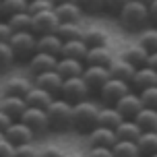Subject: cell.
Instances as JSON below:
<instances>
[{"label":"cell","instance_id":"cell-24","mask_svg":"<svg viewBox=\"0 0 157 157\" xmlns=\"http://www.w3.org/2000/svg\"><path fill=\"white\" fill-rule=\"evenodd\" d=\"M56 71L60 72L62 78L81 77L83 71H85V62H83V60H75V58H58Z\"/></svg>","mask_w":157,"mask_h":157},{"label":"cell","instance_id":"cell-18","mask_svg":"<svg viewBox=\"0 0 157 157\" xmlns=\"http://www.w3.org/2000/svg\"><path fill=\"white\" fill-rule=\"evenodd\" d=\"M54 13L58 15L60 23H83V8L78 2H64V4H56Z\"/></svg>","mask_w":157,"mask_h":157},{"label":"cell","instance_id":"cell-46","mask_svg":"<svg viewBox=\"0 0 157 157\" xmlns=\"http://www.w3.org/2000/svg\"><path fill=\"white\" fill-rule=\"evenodd\" d=\"M13 122H15V120L8 116L6 112H2V110H0V132L4 134V130H6V128H8L10 124H13Z\"/></svg>","mask_w":157,"mask_h":157},{"label":"cell","instance_id":"cell-21","mask_svg":"<svg viewBox=\"0 0 157 157\" xmlns=\"http://www.w3.org/2000/svg\"><path fill=\"white\" fill-rule=\"evenodd\" d=\"M64 39L58 33H46V35H37V52H46V54L58 56L62 54Z\"/></svg>","mask_w":157,"mask_h":157},{"label":"cell","instance_id":"cell-36","mask_svg":"<svg viewBox=\"0 0 157 157\" xmlns=\"http://www.w3.org/2000/svg\"><path fill=\"white\" fill-rule=\"evenodd\" d=\"M15 62H17V58H15V52H13L10 44L8 41H0V71L10 68Z\"/></svg>","mask_w":157,"mask_h":157},{"label":"cell","instance_id":"cell-8","mask_svg":"<svg viewBox=\"0 0 157 157\" xmlns=\"http://www.w3.org/2000/svg\"><path fill=\"white\" fill-rule=\"evenodd\" d=\"M23 124H27L31 128L35 136L37 134H46L50 132V122H48V114L46 110H41V108H29L27 105V110L23 112V116L19 118Z\"/></svg>","mask_w":157,"mask_h":157},{"label":"cell","instance_id":"cell-39","mask_svg":"<svg viewBox=\"0 0 157 157\" xmlns=\"http://www.w3.org/2000/svg\"><path fill=\"white\" fill-rule=\"evenodd\" d=\"M50 8H54L52 0H29L27 13L29 15H37V13H44V10H50Z\"/></svg>","mask_w":157,"mask_h":157},{"label":"cell","instance_id":"cell-40","mask_svg":"<svg viewBox=\"0 0 157 157\" xmlns=\"http://www.w3.org/2000/svg\"><path fill=\"white\" fill-rule=\"evenodd\" d=\"M39 149L33 145V143H27V145H17L15 147V157H37Z\"/></svg>","mask_w":157,"mask_h":157},{"label":"cell","instance_id":"cell-33","mask_svg":"<svg viewBox=\"0 0 157 157\" xmlns=\"http://www.w3.org/2000/svg\"><path fill=\"white\" fill-rule=\"evenodd\" d=\"M27 6L29 0H2V17L8 19L17 13H27Z\"/></svg>","mask_w":157,"mask_h":157},{"label":"cell","instance_id":"cell-48","mask_svg":"<svg viewBox=\"0 0 157 157\" xmlns=\"http://www.w3.org/2000/svg\"><path fill=\"white\" fill-rule=\"evenodd\" d=\"M147 66H151L153 71H157V52H151L147 58Z\"/></svg>","mask_w":157,"mask_h":157},{"label":"cell","instance_id":"cell-22","mask_svg":"<svg viewBox=\"0 0 157 157\" xmlns=\"http://www.w3.org/2000/svg\"><path fill=\"white\" fill-rule=\"evenodd\" d=\"M124 116L114 108V105H99V116H97V126H103V128H112L116 130L118 126L122 124Z\"/></svg>","mask_w":157,"mask_h":157},{"label":"cell","instance_id":"cell-14","mask_svg":"<svg viewBox=\"0 0 157 157\" xmlns=\"http://www.w3.org/2000/svg\"><path fill=\"white\" fill-rule=\"evenodd\" d=\"M157 85V71H153L151 66H139L136 71H134L132 78H130V89L136 91V93H141L143 89H147V87H153Z\"/></svg>","mask_w":157,"mask_h":157},{"label":"cell","instance_id":"cell-2","mask_svg":"<svg viewBox=\"0 0 157 157\" xmlns=\"http://www.w3.org/2000/svg\"><path fill=\"white\" fill-rule=\"evenodd\" d=\"M99 105L93 99H83L72 105V130L78 134H89L97 126Z\"/></svg>","mask_w":157,"mask_h":157},{"label":"cell","instance_id":"cell-44","mask_svg":"<svg viewBox=\"0 0 157 157\" xmlns=\"http://www.w3.org/2000/svg\"><path fill=\"white\" fill-rule=\"evenodd\" d=\"M87 157H114L110 147H89Z\"/></svg>","mask_w":157,"mask_h":157},{"label":"cell","instance_id":"cell-42","mask_svg":"<svg viewBox=\"0 0 157 157\" xmlns=\"http://www.w3.org/2000/svg\"><path fill=\"white\" fill-rule=\"evenodd\" d=\"M37 157H66V153L60 147H56V145H46V147L39 149Z\"/></svg>","mask_w":157,"mask_h":157},{"label":"cell","instance_id":"cell-20","mask_svg":"<svg viewBox=\"0 0 157 157\" xmlns=\"http://www.w3.org/2000/svg\"><path fill=\"white\" fill-rule=\"evenodd\" d=\"M0 110L6 112L13 120H19L27 110V101L25 97H17V95H2L0 97Z\"/></svg>","mask_w":157,"mask_h":157},{"label":"cell","instance_id":"cell-4","mask_svg":"<svg viewBox=\"0 0 157 157\" xmlns=\"http://www.w3.org/2000/svg\"><path fill=\"white\" fill-rule=\"evenodd\" d=\"M8 44L19 62H29L31 56L37 52V35L33 31H15Z\"/></svg>","mask_w":157,"mask_h":157},{"label":"cell","instance_id":"cell-51","mask_svg":"<svg viewBox=\"0 0 157 157\" xmlns=\"http://www.w3.org/2000/svg\"><path fill=\"white\" fill-rule=\"evenodd\" d=\"M139 2H143V4H147V6H149V4L153 2V0H139Z\"/></svg>","mask_w":157,"mask_h":157},{"label":"cell","instance_id":"cell-35","mask_svg":"<svg viewBox=\"0 0 157 157\" xmlns=\"http://www.w3.org/2000/svg\"><path fill=\"white\" fill-rule=\"evenodd\" d=\"M13 31H31V15L29 13H17L6 19Z\"/></svg>","mask_w":157,"mask_h":157},{"label":"cell","instance_id":"cell-37","mask_svg":"<svg viewBox=\"0 0 157 157\" xmlns=\"http://www.w3.org/2000/svg\"><path fill=\"white\" fill-rule=\"evenodd\" d=\"M78 4L83 8L85 15H103L105 13V0H78Z\"/></svg>","mask_w":157,"mask_h":157},{"label":"cell","instance_id":"cell-27","mask_svg":"<svg viewBox=\"0 0 157 157\" xmlns=\"http://www.w3.org/2000/svg\"><path fill=\"white\" fill-rule=\"evenodd\" d=\"M87 52H89V46L83 39H71V41H64L60 58H75V60H83L85 62Z\"/></svg>","mask_w":157,"mask_h":157},{"label":"cell","instance_id":"cell-5","mask_svg":"<svg viewBox=\"0 0 157 157\" xmlns=\"http://www.w3.org/2000/svg\"><path fill=\"white\" fill-rule=\"evenodd\" d=\"M89 93H91V89L87 87L85 78L83 77H72V78H64L62 83V89H60V95L58 97H62L66 101H71L72 105L78 101H83V99H89Z\"/></svg>","mask_w":157,"mask_h":157},{"label":"cell","instance_id":"cell-49","mask_svg":"<svg viewBox=\"0 0 157 157\" xmlns=\"http://www.w3.org/2000/svg\"><path fill=\"white\" fill-rule=\"evenodd\" d=\"M66 157H87V153H81V151H75V153H66Z\"/></svg>","mask_w":157,"mask_h":157},{"label":"cell","instance_id":"cell-11","mask_svg":"<svg viewBox=\"0 0 157 157\" xmlns=\"http://www.w3.org/2000/svg\"><path fill=\"white\" fill-rule=\"evenodd\" d=\"M33 87V78L25 77V75H13L2 83V95H17V97H25Z\"/></svg>","mask_w":157,"mask_h":157},{"label":"cell","instance_id":"cell-1","mask_svg":"<svg viewBox=\"0 0 157 157\" xmlns=\"http://www.w3.org/2000/svg\"><path fill=\"white\" fill-rule=\"evenodd\" d=\"M118 23L120 27L128 33H141L151 25L149 21V6L143 4L139 0H130L120 13H118Z\"/></svg>","mask_w":157,"mask_h":157},{"label":"cell","instance_id":"cell-34","mask_svg":"<svg viewBox=\"0 0 157 157\" xmlns=\"http://www.w3.org/2000/svg\"><path fill=\"white\" fill-rule=\"evenodd\" d=\"M114 157H136L139 155V147L132 141H116V145L112 147Z\"/></svg>","mask_w":157,"mask_h":157},{"label":"cell","instance_id":"cell-12","mask_svg":"<svg viewBox=\"0 0 157 157\" xmlns=\"http://www.w3.org/2000/svg\"><path fill=\"white\" fill-rule=\"evenodd\" d=\"M33 78V85H37L41 87V89H46L48 93H52V95H60V89H62V83H64V78L60 77V72L56 71H48V72H39V75H35Z\"/></svg>","mask_w":157,"mask_h":157},{"label":"cell","instance_id":"cell-30","mask_svg":"<svg viewBox=\"0 0 157 157\" xmlns=\"http://www.w3.org/2000/svg\"><path fill=\"white\" fill-rule=\"evenodd\" d=\"M134 122L139 124L143 132L147 130H157V110H151V108H143L136 116H134Z\"/></svg>","mask_w":157,"mask_h":157},{"label":"cell","instance_id":"cell-56","mask_svg":"<svg viewBox=\"0 0 157 157\" xmlns=\"http://www.w3.org/2000/svg\"><path fill=\"white\" fill-rule=\"evenodd\" d=\"M0 72H2V71H0Z\"/></svg>","mask_w":157,"mask_h":157},{"label":"cell","instance_id":"cell-54","mask_svg":"<svg viewBox=\"0 0 157 157\" xmlns=\"http://www.w3.org/2000/svg\"><path fill=\"white\" fill-rule=\"evenodd\" d=\"M151 157H157V153H155V155H151Z\"/></svg>","mask_w":157,"mask_h":157},{"label":"cell","instance_id":"cell-23","mask_svg":"<svg viewBox=\"0 0 157 157\" xmlns=\"http://www.w3.org/2000/svg\"><path fill=\"white\" fill-rule=\"evenodd\" d=\"M54 99H56V95L48 93L46 89H41V87H37V85H33L31 89H29V93L25 95V101H27L29 108H41V110H46Z\"/></svg>","mask_w":157,"mask_h":157},{"label":"cell","instance_id":"cell-50","mask_svg":"<svg viewBox=\"0 0 157 157\" xmlns=\"http://www.w3.org/2000/svg\"><path fill=\"white\" fill-rule=\"evenodd\" d=\"M54 2V6L56 4H64V2H78V0H52Z\"/></svg>","mask_w":157,"mask_h":157},{"label":"cell","instance_id":"cell-43","mask_svg":"<svg viewBox=\"0 0 157 157\" xmlns=\"http://www.w3.org/2000/svg\"><path fill=\"white\" fill-rule=\"evenodd\" d=\"M13 27L8 25V21L4 19V17H0V41H10V37H13Z\"/></svg>","mask_w":157,"mask_h":157},{"label":"cell","instance_id":"cell-19","mask_svg":"<svg viewBox=\"0 0 157 157\" xmlns=\"http://www.w3.org/2000/svg\"><path fill=\"white\" fill-rule=\"evenodd\" d=\"M81 39H83L89 48L108 46V44H110V33L105 31L101 25H85V27H83V35H81Z\"/></svg>","mask_w":157,"mask_h":157},{"label":"cell","instance_id":"cell-26","mask_svg":"<svg viewBox=\"0 0 157 157\" xmlns=\"http://www.w3.org/2000/svg\"><path fill=\"white\" fill-rule=\"evenodd\" d=\"M114 132H116L118 141H132V143H136L139 136L143 134V130L139 128V124L134 122V118H124L122 124L118 126Z\"/></svg>","mask_w":157,"mask_h":157},{"label":"cell","instance_id":"cell-13","mask_svg":"<svg viewBox=\"0 0 157 157\" xmlns=\"http://www.w3.org/2000/svg\"><path fill=\"white\" fill-rule=\"evenodd\" d=\"M120 114L124 118H134L139 112L145 108L143 105V101H141V95L136 93V91H128L126 95H122L120 99L116 101V105H114Z\"/></svg>","mask_w":157,"mask_h":157},{"label":"cell","instance_id":"cell-17","mask_svg":"<svg viewBox=\"0 0 157 157\" xmlns=\"http://www.w3.org/2000/svg\"><path fill=\"white\" fill-rule=\"evenodd\" d=\"M116 132L112 128H103V126H95L91 132L87 134V145L89 147H114L116 145Z\"/></svg>","mask_w":157,"mask_h":157},{"label":"cell","instance_id":"cell-3","mask_svg":"<svg viewBox=\"0 0 157 157\" xmlns=\"http://www.w3.org/2000/svg\"><path fill=\"white\" fill-rule=\"evenodd\" d=\"M48 122H50V130L52 132H68L72 130V103L56 97L54 101L46 108Z\"/></svg>","mask_w":157,"mask_h":157},{"label":"cell","instance_id":"cell-15","mask_svg":"<svg viewBox=\"0 0 157 157\" xmlns=\"http://www.w3.org/2000/svg\"><path fill=\"white\" fill-rule=\"evenodd\" d=\"M56 64H58V56L46 54V52H35V54L31 56V60L27 62V66H29V75L35 77V75H39V72L54 71Z\"/></svg>","mask_w":157,"mask_h":157},{"label":"cell","instance_id":"cell-55","mask_svg":"<svg viewBox=\"0 0 157 157\" xmlns=\"http://www.w3.org/2000/svg\"><path fill=\"white\" fill-rule=\"evenodd\" d=\"M136 157H143V155H136Z\"/></svg>","mask_w":157,"mask_h":157},{"label":"cell","instance_id":"cell-28","mask_svg":"<svg viewBox=\"0 0 157 157\" xmlns=\"http://www.w3.org/2000/svg\"><path fill=\"white\" fill-rule=\"evenodd\" d=\"M120 56H124L128 62H132L136 68L139 66H145L147 64V58H149V52L145 50V48L136 41V44H130V46H126L122 52H120Z\"/></svg>","mask_w":157,"mask_h":157},{"label":"cell","instance_id":"cell-16","mask_svg":"<svg viewBox=\"0 0 157 157\" xmlns=\"http://www.w3.org/2000/svg\"><path fill=\"white\" fill-rule=\"evenodd\" d=\"M108 71H110L112 78H120V81H126V83H130V78H132L134 71H136V66L132 62H128L124 56H114V60L108 64Z\"/></svg>","mask_w":157,"mask_h":157},{"label":"cell","instance_id":"cell-9","mask_svg":"<svg viewBox=\"0 0 157 157\" xmlns=\"http://www.w3.org/2000/svg\"><path fill=\"white\" fill-rule=\"evenodd\" d=\"M81 77L85 78V83H87V87L91 89V93H97V91L112 78V75H110V71H108V66L85 64V71H83Z\"/></svg>","mask_w":157,"mask_h":157},{"label":"cell","instance_id":"cell-29","mask_svg":"<svg viewBox=\"0 0 157 157\" xmlns=\"http://www.w3.org/2000/svg\"><path fill=\"white\" fill-rule=\"evenodd\" d=\"M136 147H139V155L143 157H151L157 153V130H147L139 136L136 141Z\"/></svg>","mask_w":157,"mask_h":157},{"label":"cell","instance_id":"cell-7","mask_svg":"<svg viewBox=\"0 0 157 157\" xmlns=\"http://www.w3.org/2000/svg\"><path fill=\"white\" fill-rule=\"evenodd\" d=\"M60 25V19L54 13V8L50 10H44V13H37V15H31V31L35 35H46V33H56Z\"/></svg>","mask_w":157,"mask_h":157},{"label":"cell","instance_id":"cell-38","mask_svg":"<svg viewBox=\"0 0 157 157\" xmlns=\"http://www.w3.org/2000/svg\"><path fill=\"white\" fill-rule=\"evenodd\" d=\"M139 95H141V101H143V105H145V108L157 110V85L143 89V91H141Z\"/></svg>","mask_w":157,"mask_h":157},{"label":"cell","instance_id":"cell-10","mask_svg":"<svg viewBox=\"0 0 157 157\" xmlns=\"http://www.w3.org/2000/svg\"><path fill=\"white\" fill-rule=\"evenodd\" d=\"M4 139H6L10 145H27V143H33L35 139V132L27 124H23L21 120H15L13 124L4 130Z\"/></svg>","mask_w":157,"mask_h":157},{"label":"cell","instance_id":"cell-41","mask_svg":"<svg viewBox=\"0 0 157 157\" xmlns=\"http://www.w3.org/2000/svg\"><path fill=\"white\" fill-rule=\"evenodd\" d=\"M128 2H130V0H105V15L118 17V13H120Z\"/></svg>","mask_w":157,"mask_h":157},{"label":"cell","instance_id":"cell-25","mask_svg":"<svg viewBox=\"0 0 157 157\" xmlns=\"http://www.w3.org/2000/svg\"><path fill=\"white\" fill-rule=\"evenodd\" d=\"M114 50L110 46H97V48H89L85 58V64H97V66H108L114 60Z\"/></svg>","mask_w":157,"mask_h":157},{"label":"cell","instance_id":"cell-32","mask_svg":"<svg viewBox=\"0 0 157 157\" xmlns=\"http://www.w3.org/2000/svg\"><path fill=\"white\" fill-rule=\"evenodd\" d=\"M139 44H141L147 52H157V27H147V29H143L141 33H139V39H136Z\"/></svg>","mask_w":157,"mask_h":157},{"label":"cell","instance_id":"cell-6","mask_svg":"<svg viewBox=\"0 0 157 157\" xmlns=\"http://www.w3.org/2000/svg\"><path fill=\"white\" fill-rule=\"evenodd\" d=\"M128 91H132V89H130V83L120 81V78H110V81L97 91V97H99V103H101V105H116V101L122 95H126Z\"/></svg>","mask_w":157,"mask_h":157},{"label":"cell","instance_id":"cell-45","mask_svg":"<svg viewBox=\"0 0 157 157\" xmlns=\"http://www.w3.org/2000/svg\"><path fill=\"white\" fill-rule=\"evenodd\" d=\"M0 157H15V145H10L4 136L0 139Z\"/></svg>","mask_w":157,"mask_h":157},{"label":"cell","instance_id":"cell-52","mask_svg":"<svg viewBox=\"0 0 157 157\" xmlns=\"http://www.w3.org/2000/svg\"><path fill=\"white\" fill-rule=\"evenodd\" d=\"M0 17H2V0H0Z\"/></svg>","mask_w":157,"mask_h":157},{"label":"cell","instance_id":"cell-53","mask_svg":"<svg viewBox=\"0 0 157 157\" xmlns=\"http://www.w3.org/2000/svg\"><path fill=\"white\" fill-rule=\"evenodd\" d=\"M2 136H4V134H2V132H0V139H2Z\"/></svg>","mask_w":157,"mask_h":157},{"label":"cell","instance_id":"cell-31","mask_svg":"<svg viewBox=\"0 0 157 157\" xmlns=\"http://www.w3.org/2000/svg\"><path fill=\"white\" fill-rule=\"evenodd\" d=\"M83 23H60L56 33L64 39V41H71V39H81L83 35Z\"/></svg>","mask_w":157,"mask_h":157},{"label":"cell","instance_id":"cell-47","mask_svg":"<svg viewBox=\"0 0 157 157\" xmlns=\"http://www.w3.org/2000/svg\"><path fill=\"white\" fill-rule=\"evenodd\" d=\"M149 21L153 27H157V0H153L149 4Z\"/></svg>","mask_w":157,"mask_h":157}]
</instances>
